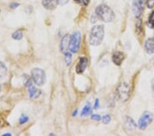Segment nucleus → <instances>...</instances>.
Returning a JSON list of instances; mask_svg holds the SVG:
<instances>
[{
    "label": "nucleus",
    "instance_id": "nucleus-16",
    "mask_svg": "<svg viewBox=\"0 0 154 136\" xmlns=\"http://www.w3.org/2000/svg\"><path fill=\"white\" fill-rule=\"evenodd\" d=\"M23 33L22 31H21V30H17V31H15V33L12 35V39H14L15 40H20L23 38Z\"/></svg>",
    "mask_w": 154,
    "mask_h": 136
},
{
    "label": "nucleus",
    "instance_id": "nucleus-13",
    "mask_svg": "<svg viewBox=\"0 0 154 136\" xmlns=\"http://www.w3.org/2000/svg\"><path fill=\"white\" fill-rule=\"evenodd\" d=\"M58 4V0H44L42 1V6L47 10H54Z\"/></svg>",
    "mask_w": 154,
    "mask_h": 136
},
{
    "label": "nucleus",
    "instance_id": "nucleus-6",
    "mask_svg": "<svg viewBox=\"0 0 154 136\" xmlns=\"http://www.w3.org/2000/svg\"><path fill=\"white\" fill-rule=\"evenodd\" d=\"M145 0H133L132 2V10L136 18H140L144 11Z\"/></svg>",
    "mask_w": 154,
    "mask_h": 136
},
{
    "label": "nucleus",
    "instance_id": "nucleus-23",
    "mask_svg": "<svg viewBox=\"0 0 154 136\" xmlns=\"http://www.w3.org/2000/svg\"><path fill=\"white\" fill-rule=\"evenodd\" d=\"M146 3L149 8H152L154 7V0H147Z\"/></svg>",
    "mask_w": 154,
    "mask_h": 136
},
{
    "label": "nucleus",
    "instance_id": "nucleus-10",
    "mask_svg": "<svg viewBox=\"0 0 154 136\" xmlns=\"http://www.w3.org/2000/svg\"><path fill=\"white\" fill-rule=\"evenodd\" d=\"M71 35L69 34H67L62 38L61 41V50L64 54L68 52L69 46V40H70Z\"/></svg>",
    "mask_w": 154,
    "mask_h": 136
},
{
    "label": "nucleus",
    "instance_id": "nucleus-24",
    "mask_svg": "<svg viewBox=\"0 0 154 136\" xmlns=\"http://www.w3.org/2000/svg\"><path fill=\"white\" fill-rule=\"evenodd\" d=\"M91 118L94 120L100 121V120H102V117H101L100 116L96 115V114H95V115H93L91 116Z\"/></svg>",
    "mask_w": 154,
    "mask_h": 136
},
{
    "label": "nucleus",
    "instance_id": "nucleus-25",
    "mask_svg": "<svg viewBox=\"0 0 154 136\" xmlns=\"http://www.w3.org/2000/svg\"><path fill=\"white\" fill-rule=\"evenodd\" d=\"M68 1H69V0H58V4H61V5L65 4V3H67Z\"/></svg>",
    "mask_w": 154,
    "mask_h": 136
},
{
    "label": "nucleus",
    "instance_id": "nucleus-18",
    "mask_svg": "<svg viewBox=\"0 0 154 136\" xmlns=\"http://www.w3.org/2000/svg\"><path fill=\"white\" fill-rule=\"evenodd\" d=\"M91 112V106L88 105H86L84 108H83V110L82 112V114H81V116H85L86 115H88L89 113Z\"/></svg>",
    "mask_w": 154,
    "mask_h": 136
},
{
    "label": "nucleus",
    "instance_id": "nucleus-7",
    "mask_svg": "<svg viewBox=\"0 0 154 136\" xmlns=\"http://www.w3.org/2000/svg\"><path fill=\"white\" fill-rule=\"evenodd\" d=\"M152 121L151 114L149 112H145L139 121V126L141 129L144 130Z\"/></svg>",
    "mask_w": 154,
    "mask_h": 136
},
{
    "label": "nucleus",
    "instance_id": "nucleus-21",
    "mask_svg": "<svg viewBox=\"0 0 154 136\" xmlns=\"http://www.w3.org/2000/svg\"><path fill=\"white\" fill-rule=\"evenodd\" d=\"M102 120H103V122H104V124H108L111 120V118L109 115H106L102 118Z\"/></svg>",
    "mask_w": 154,
    "mask_h": 136
},
{
    "label": "nucleus",
    "instance_id": "nucleus-8",
    "mask_svg": "<svg viewBox=\"0 0 154 136\" xmlns=\"http://www.w3.org/2000/svg\"><path fill=\"white\" fill-rule=\"evenodd\" d=\"M28 93H29L30 97L31 98H38L41 95V91L33 86L31 80H29L28 81Z\"/></svg>",
    "mask_w": 154,
    "mask_h": 136
},
{
    "label": "nucleus",
    "instance_id": "nucleus-26",
    "mask_svg": "<svg viewBox=\"0 0 154 136\" xmlns=\"http://www.w3.org/2000/svg\"><path fill=\"white\" fill-rule=\"evenodd\" d=\"M19 6V3H12V4H10V7L12 9H15L16 8H17Z\"/></svg>",
    "mask_w": 154,
    "mask_h": 136
},
{
    "label": "nucleus",
    "instance_id": "nucleus-1",
    "mask_svg": "<svg viewBox=\"0 0 154 136\" xmlns=\"http://www.w3.org/2000/svg\"><path fill=\"white\" fill-rule=\"evenodd\" d=\"M104 27L102 25H97L92 28L89 35V42L91 46H98L102 44L104 37Z\"/></svg>",
    "mask_w": 154,
    "mask_h": 136
},
{
    "label": "nucleus",
    "instance_id": "nucleus-14",
    "mask_svg": "<svg viewBox=\"0 0 154 136\" xmlns=\"http://www.w3.org/2000/svg\"><path fill=\"white\" fill-rule=\"evenodd\" d=\"M125 125H126V127L127 129L130 131L134 130V129L136 127V124L135 122L132 118H131L130 117H127L126 120H125Z\"/></svg>",
    "mask_w": 154,
    "mask_h": 136
},
{
    "label": "nucleus",
    "instance_id": "nucleus-15",
    "mask_svg": "<svg viewBox=\"0 0 154 136\" xmlns=\"http://www.w3.org/2000/svg\"><path fill=\"white\" fill-rule=\"evenodd\" d=\"M7 74V67L3 63L0 61V80L3 79Z\"/></svg>",
    "mask_w": 154,
    "mask_h": 136
},
{
    "label": "nucleus",
    "instance_id": "nucleus-11",
    "mask_svg": "<svg viewBox=\"0 0 154 136\" xmlns=\"http://www.w3.org/2000/svg\"><path fill=\"white\" fill-rule=\"evenodd\" d=\"M125 56L123 52H114L113 54L112 59L115 65H121L124 59H125Z\"/></svg>",
    "mask_w": 154,
    "mask_h": 136
},
{
    "label": "nucleus",
    "instance_id": "nucleus-27",
    "mask_svg": "<svg viewBox=\"0 0 154 136\" xmlns=\"http://www.w3.org/2000/svg\"><path fill=\"white\" fill-rule=\"evenodd\" d=\"M99 106H100V105H99V101L97 99L96 101H95V106H94V108L97 109V107H99Z\"/></svg>",
    "mask_w": 154,
    "mask_h": 136
},
{
    "label": "nucleus",
    "instance_id": "nucleus-20",
    "mask_svg": "<svg viewBox=\"0 0 154 136\" xmlns=\"http://www.w3.org/2000/svg\"><path fill=\"white\" fill-rule=\"evenodd\" d=\"M28 120H29L28 117L25 115H22L20 118V119H19V123H20V124H24V123L27 122Z\"/></svg>",
    "mask_w": 154,
    "mask_h": 136
},
{
    "label": "nucleus",
    "instance_id": "nucleus-2",
    "mask_svg": "<svg viewBox=\"0 0 154 136\" xmlns=\"http://www.w3.org/2000/svg\"><path fill=\"white\" fill-rule=\"evenodd\" d=\"M96 15L99 19L104 22H110L114 19L115 15L113 10L107 5L101 4L97 7Z\"/></svg>",
    "mask_w": 154,
    "mask_h": 136
},
{
    "label": "nucleus",
    "instance_id": "nucleus-5",
    "mask_svg": "<svg viewBox=\"0 0 154 136\" xmlns=\"http://www.w3.org/2000/svg\"><path fill=\"white\" fill-rule=\"evenodd\" d=\"M81 42V35L78 31H76L71 35L69 49L73 53H76L79 50Z\"/></svg>",
    "mask_w": 154,
    "mask_h": 136
},
{
    "label": "nucleus",
    "instance_id": "nucleus-9",
    "mask_svg": "<svg viewBox=\"0 0 154 136\" xmlns=\"http://www.w3.org/2000/svg\"><path fill=\"white\" fill-rule=\"evenodd\" d=\"M88 65V59L86 57H80L78 63L76 65V72L81 74L85 71Z\"/></svg>",
    "mask_w": 154,
    "mask_h": 136
},
{
    "label": "nucleus",
    "instance_id": "nucleus-19",
    "mask_svg": "<svg viewBox=\"0 0 154 136\" xmlns=\"http://www.w3.org/2000/svg\"><path fill=\"white\" fill-rule=\"evenodd\" d=\"M148 24L149 26L151 28H154V12L150 15L148 19Z\"/></svg>",
    "mask_w": 154,
    "mask_h": 136
},
{
    "label": "nucleus",
    "instance_id": "nucleus-3",
    "mask_svg": "<svg viewBox=\"0 0 154 136\" xmlns=\"http://www.w3.org/2000/svg\"><path fill=\"white\" fill-rule=\"evenodd\" d=\"M116 96L122 102H125L129 99L131 95V87L128 84L122 83L116 89Z\"/></svg>",
    "mask_w": 154,
    "mask_h": 136
},
{
    "label": "nucleus",
    "instance_id": "nucleus-28",
    "mask_svg": "<svg viewBox=\"0 0 154 136\" xmlns=\"http://www.w3.org/2000/svg\"><path fill=\"white\" fill-rule=\"evenodd\" d=\"M152 87H153V89L154 91V79L153 80V82H152Z\"/></svg>",
    "mask_w": 154,
    "mask_h": 136
},
{
    "label": "nucleus",
    "instance_id": "nucleus-12",
    "mask_svg": "<svg viewBox=\"0 0 154 136\" xmlns=\"http://www.w3.org/2000/svg\"><path fill=\"white\" fill-rule=\"evenodd\" d=\"M145 49L149 54L154 53V38H149L145 41Z\"/></svg>",
    "mask_w": 154,
    "mask_h": 136
},
{
    "label": "nucleus",
    "instance_id": "nucleus-22",
    "mask_svg": "<svg viewBox=\"0 0 154 136\" xmlns=\"http://www.w3.org/2000/svg\"><path fill=\"white\" fill-rule=\"evenodd\" d=\"M76 3L83 5V6H87L89 3V0H75Z\"/></svg>",
    "mask_w": 154,
    "mask_h": 136
},
{
    "label": "nucleus",
    "instance_id": "nucleus-4",
    "mask_svg": "<svg viewBox=\"0 0 154 136\" xmlns=\"http://www.w3.org/2000/svg\"><path fill=\"white\" fill-rule=\"evenodd\" d=\"M32 80L38 86H42L45 83L46 76L43 69L40 68H34L32 70Z\"/></svg>",
    "mask_w": 154,
    "mask_h": 136
},
{
    "label": "nucleus",
    "instance_id": "nucleus-17",
    "mask_svg": "<svg viewBox=\"0 0 154 136\" xmlns=\"http://www.w3.org/2000/svg\"><path fill=\"white\" fill-rule=\"evenodd\" d=\"M65 63H66L67 66H69L71 63L72 61V54L69 52H67L66 53H65Z\"/></svg>",
    "mask_w": 154,
    "mask_h": 136
}]
</instances>
